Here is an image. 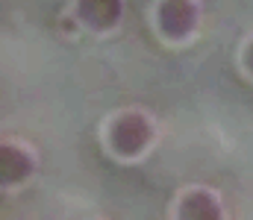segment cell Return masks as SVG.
<instances>
[]
</instances>
